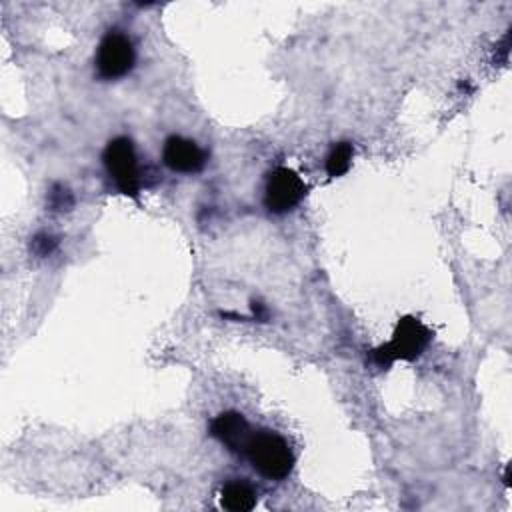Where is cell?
<instances>
[{"label": "cell", "mask_w": 512, "mask_h": 512, "mask_svg": "<svg viewBox=\"0 0 512 512\" xmlns=\"http://www.w3.org/2000/svg\"><path fill=\"white\" fill-rule=\"evenodd\" d=\"M432 330L414 316H404L396 324L392 338L370 350V362L382 370L390 368L396 360L412 362L422 356L432 340Z\"/></svg>", "instance_id": "6da1fadb"}, {"label": "cell", "mask_w": 512, "mask_h": 512, "mask_svg": "<svg viewBox=\"0 0 512 512\" xmlns=\"http://www.w3.org/2000/svg\"><path fill=\"white\" fill-rule=\"evenodd\" d=\"M244 458L268 480H284L294 470V452L284 436L274 430H254L246 446Z\"/></svg>", "instance_id": "7a4b0ae2"}, {"label": "cell", "mask_w": 512, "mask_h": 512, "mask_svg": "<svg viewBox=\"0 0 512 512\" xmlns=\"http://www.w3.org/2000/svg\"><path fill=\"white\" fill-rule=\"evenodd\" d=\"M102 162L118 192L128 198H138L142 180L132 140L128 136L112 138L102 152Z\"/></svg>", "instance_id": "3957f363"}, {"label": "cell", "mask_w": 512, "mask_h": 512, "mask_svg": "<svg viewBox=\"0 0 512 512\" xmlns=\"http://www.w3.org/2000/svg\"><path fill=\"white\" fill-rule=\"evenodd\" d=\"M136 64V48L128 34L120 30H108L96 48L94 68L102 80H118L130 74Z\"/></svg>", "instance_id": "277c9868"}, {"label": "cell", "mask_w": 512, "mask_h": 512, "mask_svg": "<svg viewBox=\"0 0 512 512\" xmlns=\"http://www.w3.org/2000/svg\"><path fill=\"white\" fill-rule=\"evenodd\" d=\"M308 186L300 174L288 166H276L266 174L264 206L272 214L292 212L306 196Z\"/></svg>", "instance_id": "5b68a950"}, {"label": "cell", "mask_w": 512, "mask_h": 512, "mask_svg": "<svg viewBox=\"0 0 512 512\" xmlns=\"http://www.w3.org/2000/svg\"><path fill=\"white\" fill-rule=\"evenodd\" d=\"M162 162L178 174H198L208 162V154L194 140L172 134L162 144Z\"/></svg>", "instance_id": "8992f818"}, {"label": "cell", "mask_w": 512, "mask_h": 512, "mask_svg": "<svg viewBox=\"0 0 512 512\" xmlns=\"http://www.w3.org/2000/svg\"><path fill=\"white\" fill-rule=\"evenodd\" d=\"M208 430H210V436L216 438L228 452L242 456V458H244L246 446L254 432L250 428L248 420L236 410H226V412H220L218 416H214L210 420Z\"/></svg>", "instance_id": "52a82bcc"}, {"label": "cell", "mask_w": 512, "mask_h": 512, "mask_svg": "<svg viewBox=\"0 0 512 512\" xmlns=\"http://www.w3.org/2000/svg\"><path fill=\"white\" fill-rule=\"evenodd\" d=\"M218 502L228 512H250L258 504V494L246 480H230L220 488Z\"/></svg>", "instance_id": "ba28073f"}, {"label": "cell", "mask_w": 512, "mask_h": 512, "mask_svg": "<svg viewBox=\"0 0 512 512\" xmlns=\"http://www.w3.org/2000/svg\"><path fill=\"white\" fill-rule=\"evenodd\" d=\"M352 158H354V146L350 142H346V140L344 142H336L330 148V152H328V156L324 160L326 174L330 178L344 176L350 170V166H352Z\"/></svg>", "instance_id": "9c48e42d"}, {"label": "cell", "mask_w": 512, "mask_h": 512, "mask_svg": "<svg viewBox=\"0 0 512 512\" xmlns=\"http://www.w3.org/2000/svg\"><path fill=\"white\" fill-rule=\"evenodd\" d=\"M48 202H50V208H52V210L64 212V210H70V208L74 206V196H72V192H70L66 186L56 184V186H52V190H50Z\"/></svg>", "instance_id": "30bf717a"}, {"label": "cell", "mask_w": 512, "mask_h": 512, "mask_svg": "<svg viewBox=\"0 0 512 512\" xmlns=\"http://www.w3.org/2000/svg\"><path fill=\"white\" fill-rule=\"evenodd\" d=\"M32 248H34V252L38 256H48L56 248V240L52 236H48V234H38L32 240Z\"/></svg>", "instance_id": "8fae6325"}]
</instances>
